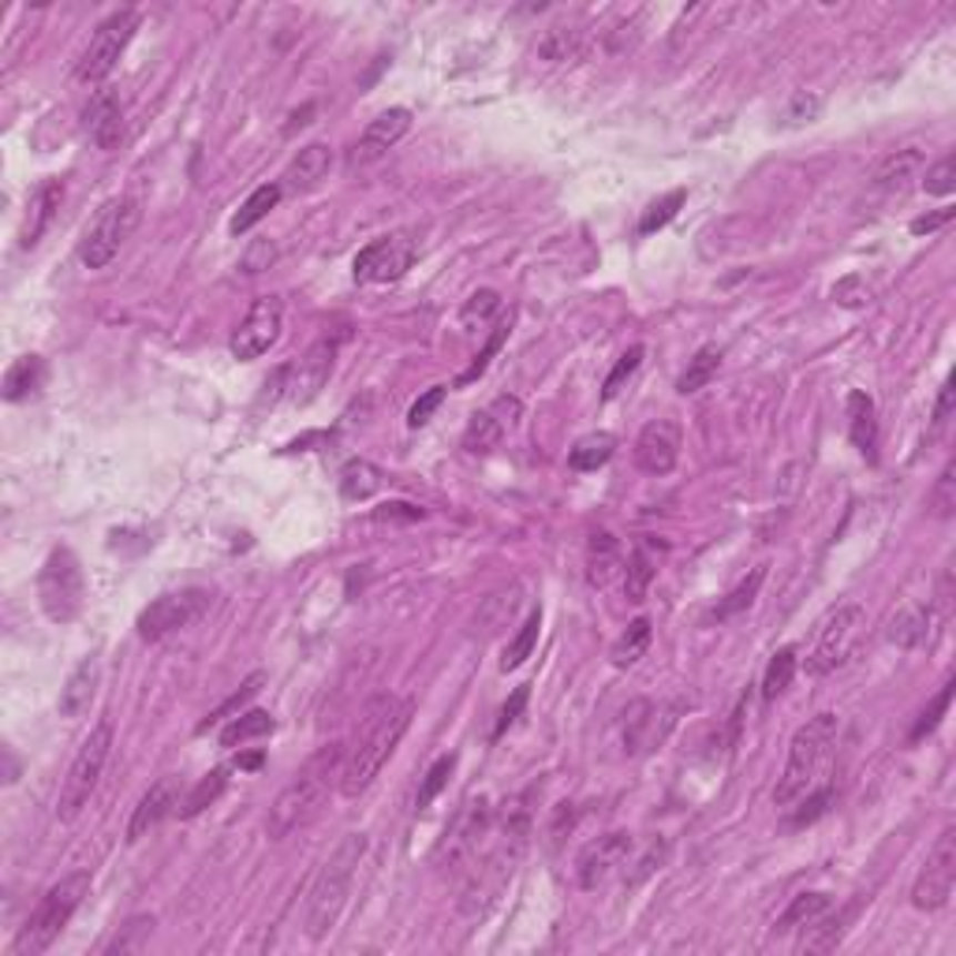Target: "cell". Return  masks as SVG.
<instances>
[{"label": "cell", "mask_w": 956, "mask_h": 956, "mask_svg": "<svg viewBox=\"0 0 956 956\" xmlns=\"http://www.w3.org/2000/svg\"><path fill=\"white\" fill-rule=\"evenodd\" d=\"M38 598H41L46 616L57 624H71L82 613V602H87V575H82V564L68 546H57L46 557V564H41Z\"/></svg>", "instance_id": "obj_6"}, {"label": "cell", "mask_w": 956, "mask_h": 956, "mask_svg": "<svg viewBox=\"0 0 956 956\" xmlns=\"http://www.w3.org/2000/svg\"><path fill=\"white\" fill-rule=\"evenodd\" d=\"M834 904H829L826 893H799V897H793V904H788L785 912L777 916L774 923V934H793V930H804L807 923H815L822 912H829Z\"/></svg>", "instance_id": "obj_35"}, {"label": "cell", "mask_w": 956, "mask_h": 956, "mask_svg": "<svg viewBox=\"0 0 956 956\" xmlns=\"http://www.w3.org/2000/svg\"><path fill=\"white\" fill-rule=\"evenodd\" d=\"M497 311H501V295L493 292V288H479L475 295H467L464 311H460V325L479 329V325H486Z\"/></svg>", "instance_id": "obj_45"}, {"label": "cell", "mask_w": 956, "mask_h": 956, "mask_svg": "<svg viewBox=\"0 0 956 956\" xmlns=\"http://www.w3.org/2000/svg\"><path fill=\"white\" fill-rule=\"evenodd\" d=\"M930 509H934V516H938V520H953V509H956V464H953V460L942 467L938 482H934Z\"/></svg>", "instance_id": "obj_50"}, {"label": "cell", "mask_w": 956, "mask_h": 956, "mask_svg": "<svg viewBox=\"0 0 956 956\" xmlns=\"http://www.w3.org/2000/svg\"><path fill=\"white\" fill-rule=\"evenodd\" d=\"M956 886V829H942V837L934 841V848L927 852V863L916 875V886H912V904L919 912H938L949 904Z\"/></svg>", "instance_id": "obj_12"}, {"label": "cell", "mask_w": 956, "mask_h": 956, "mask_svg": "<svg viewBox=\"0 0 956 956\" xmlns=\"http://www.w3.org/2000/svg\"><path fill=\"white\" fill-rule=\"evenodd\" d=\"M273 714L265 711H246L240 717H232L229 725L221 728V744L224 747H235V744H246V739H259L265 733H273Z\"/></svg>", "instance_id": "obj_42"}, {"label": "cell", "mask_w": 956, "mask_h": 956, "mask_svg": "<svg viewBox=\"0 0 956 956\" xmlns=\"http://www.w3.org/2000/svg\"><path fill=\"white\" fill-rule=\"evenodd\" d=\"M863 632H867V613H863V605H856V602L837 605V610L822 621L818 640H815V646H811V654L804 657L807 673L826 676V673L841 670V665L856 654Z\"/></svg>", "instance_id": "obj_9"}, {"label": "cell", "mask_w": 956, "mask_h": 956, "mask_svg": "<svg viewBox=\"0 0 956 956\" xmlns=\"http://www.w3.org/2000/svg\"><path fill=\"white\" fill-rule=\"evenodd\" d=\"M139 218H142L139 202L128 199V194L101 205L98 218L90 221V229L82 232V240H79L82 265H87V270H105L120 254V246L131 240V232L139 229Z\"/></svg>", "instance_id": "obj_8"}, {"label": "cell", "mask_w": 956, "mask_h": 956, "mask_svg": "<svg viewBox=\"0 0 956 956\" xmlns=\"http://www.w3.org/2000/svg\"><path fill=\"white\" fill-rule=\"evenodd\" d=\"M452 769H456V755H445V758H437V763L426 769L423 785H419V796H415V811H426L430 804H434V799L441 796V788L449 785Z\"/></svg>", "instance_id": "obj_46"}, {"label": "cell", "mask_w": 956, "mask_h": 956, "mask_svg": "<svg viewBox=\"0 0 956 956\" xmlns=\"http://www.w3.org/2000/svg\"><path fill=\"white\" fill-rule=\"evenodd\" d=\"M150 930H153V919H150V916L128 919V923L120 927L117 938L105 945V953H135V949H142V942L150 938Z\"/></svg>", "instance_id": "obj_52"}, {"label": "cell", "mask_w": 956, "mask_h": 956, "mask_svg": "<svg viewBox=\"0 0 956 956\" xmlns=\"http://www.w3.org/2000/svg\"><path fill=\"white\" fill-rule=\"evenodd\" d=\"M240 769H259L262 766V752H254V755H243L240 763H235Z\"/></svg>", "instance_id": "obj_63"}, {"label": "cell", "mask_w": 956, "mask_h": 956, "mask_svg": "<svg viewBox=\"0 0 956 956\" xmlns=\"http://www.w3.org/2000/svg\"><path fill=\"white\" fill-rule=\"evenodd\" d=\"M687 202V191H670V194H662V199L657 202H651L646 205V213H643V221H640V235H654L657 229H665V224H670L676 213H681V205Z\"/></svg>", "instance_id": "obj_44"}, {"label": "cell", "mask_w": 956, "mask_h": 956, "mask_svg": "<svg viewBox=\"0 0 956 956\" xmlns=\"http://www.w3.org/2000/svg\"><path fill=\"white\" fill-rule=\"evenodd\" d=\"M945 616L934 610V605H908L889 621V643L904 646V651H916V646H930L934 635H938Z\"/></svg>", "instance_id": "obj_23"}, {"label": "cell", "mask_w": 956, "mask_h": 956, "mask_svg": "<svg viewBox=\"0 0 956 956\" xmlns=\"http://www.w3.org/2000/svg\"><path fill=\"white\" fill-rule=\"evenodd\" d=\"M953 213H956L953 205H945V210H938V213H927V218H916V221H912V232H916V235H923V232H938L942 224H949V221H953Z\"/></svg>", "instance_id": "obj_62"}, {"label": "cell", "mask_w": 956, "mask_h": 956, "mask_svg": "<svg viewBox=\"0 0 956 956\" xmlns=\"http://www.w3.org/2000/svg\"><path fill=\"white\" fill-rule=\"evenodd\" d=\"M407 128H411V112L407 109H400V105L385 109L382 117H374L363 128V135H359L355 150H352V164H370V161L385 158V153L407 135Z\"/></svg>", "instance_id": "obj_18"}, {"label": "cell", "mask_w": 956, "mask_h": 956, "mask_svg": "<svg viewBox=\"0 0 956 956\" xmlns=\"http://www.w3.org/2000/svg\"><path fill=\"white\" fill-rule=\"evenodd\" d=\"M177 807H180V781L177 777H161L158 785H153L150 793L139 799L135 815H131V822H128V841H131V845L147 837L150 829H158Z\"/></svg>", "instance_id": "obj_22"}, {"label": "cell", "mask_w": 956, "mask_h": 956, "mask_svg": "<svg viewBox=\"0 0 956 956\" xmlns=\"http://www.w3.org/2000/svg\"><path fill=\"white\" fill-rule=\"evenodd\" d=\"M520 419V400L516 396H497L490 407H482L471 415V423L464 430V449L467 452H490L505 437V430Z\"/></svg>", "instance_id": "obj_20"}, {"label": "cell", "mask_w": 956, "mask_h": 956, "mask_svg": "<svg viewBox=\"0 0 956 956\" xmlns=\"http://www.w3.org/2000/svg\"><path fill=\"white\" fill-rule=\"evenodd\" d=\"M953 404H956V378H945V385H942V393H938V404H934V434H938V430H945V423H949Z\"/></svg>", "instance_id": "obj_61"}, {"label": "cell", "mask_w": 956, "mask_h": 956, "mask_svg": "<svg viewBox=\"0 0 956 956\" xmlns=\"http://www.w3.org/2000/svg\"><path fill=\"white\" fill-rule=\"evenodd\" d=\"M681 460V426L673 419H654L635 441V464L646 475H670Z\"/></svg>", "instance_id": "obj_17"}, {"label": "cell", "mask_w": 956, "mask_h": 956, "mask_svg": "<svg viewBox=\"0 0 956 956\" xmlns=\"http://www.w3.org/2000/svg\"><path fill=\"white\" fill-rule=\"evenodd\" d=\"M763 580H766V568H755V572H752V580L739 583V587H736L733 594H728V598L714 610L717 621H725V616H733V613H739V610H747V605L755 602L758 587H763Z\"/></svg>", "instance_id": "obj_53"}, {"label": "cell", "mask_w": 956, "mask_h": 956, "mask_svg": "<svg viewBox=\"0 0 956 956\" xmlns=\"http://www.w3.org/2000/svg\"><path fill=\"white\" fill-rule=\"evenodd\" d=\"M722 359H725V352L717 344H706V348H698V352L687 359V370L681 378H676V393L681 396H692V393H698V389H706L717 378V370H722Z\"/></svg>", "instance_id": "obj_33"}, {"label": "cell", "mask_w": 956, "mask_h": 956, "mask_svg": "<svg viewBox=\"0 0 956 956\" xmlns=\"http://www.w3.org/2000/svg\"><path fill=\"white\" fill-rule=\"evenodd\" d=\"M919 169H923V153L919 150H897L893 158H886L878 164L875 180H871V188H875L878 194H900L912 188V180H919Z\"/></svg>", "instance_id": "obj_29"}, {"label": "cell", "mask_w": 956, "mask_h": 956, "mask_svg": "<svg viewBox=\"0 0 956 956\" xmlns=\"http://www.w3.org/2000/svg\"><path fill=\"white\" fill-rule=\"evenodd\" d=\"M919 180H923V191H927V194L949 199V194L956 191V161H953V153H945L942 161H934Z\"/></svg>", "instance_id": "obj_51"}, {"label": "cell", "mask_w": 956, "mask_h": 956, "mask_svg": "<svg viewBox=\"0 0 956 956\" xmlns=\"http://www.w3.org/2000/svg\"><path fill=\"white\" fill-rule=\"evenodd\" d=\"M837 736H841L837 714H818L796 728L793 744H788L785 769H781V781L774 788L777 807H793L807 793L822 788V774L829 769V758L837 752Z\"/></svg>", "instance_id": "obj_3"}, {"label": "cell", "mask_w": 956, "mask_h": 956, "mask_svg": "<svg viewBox=\"0 0 956 956\" xmlns=\"http://www.w3.org/2000/svg\"><path fill=\"white\" fill-rule=\"evenodd\" d=\"M87 131L101 150H117L123 142V105L112 90H98L87 105Z\"/></svg>", "instance_id": "obj_24"}, {"label": "cell", "mask_w": 956, "mask_h": 956, "mask_svg": "<svg viewBox=\"0 0 956 956\" xmlns=\"http://www.w3.org/2000/svg\"><path fill=\"white\" fill-rule=\"evenodd\" d=\"M799 670V657H796V646H781V651L769 657L766 673H763V698L774 703V698L793 684V676Z\"/></svg>", "instance_id": "obj_41"}, {"label": "cell", "mask_w": 956, "mask_h": 956, "mask_svg": "<svg viewBox=\"0 0 956 956\" xmlns=\"http://www.w3.org/2000/svg\"><path fill=\"white\" fill-rule=\"evenodd\" d=\"M60 202H64V183L60 180H46L38 183L34 194H30V205H27V221H23V232H19V243L23 246H34L46 229L53 224Z\"/></svg>", "instance_id": "obj_25"}, {"label": "cell", "mask_w": 956, "mask_h": 956, "mask_svg": "<svg viewBox=\"0 0 956 956\" xmlns=\"http://www.w3.org/2000/svg\"><path fill=\"white\" fill-rule=\"evenodd\" d=\"M281 194H284L281 183H262V188L240 205V213L232 218V224H229L232 235H246L262 218H270V210H273L276 202H281Z\"/></svg>", "instance_id": "obj_37"}, {"label": "cell", "mask_w": 956, "mask_h": 956, "mask_svg": "<svg viewBox=\"0 0 956 956\" xmlns=\"http://www.w3.org/2000/svg\"><path fill=\"white\" fill-rule=\"evenodd\" d=\"M670 725H673L670 711H662L651 698H635L628 711H624V747H628L632 755L651 752V747H657L665 739Z\"/></svg>", "instance_id": "obj_19"}, {"label": "cell", "mask_w": 956, "mask_h": 956, "mask_svg": "<svg viewBox=\"0 0 956 956\" xmlns=\"http://www.w3.org/2000/svg\"><path fill=\"white\" fill-rule=\"evenodd\" d=\"M539 632H542V610H534L527 621H523V628H520L516 640L509 643L505 657H501V670H505V673H509V670H520V665L531 657L534 643H539Z\"/></svg>", "instance_id": "obj_43"}, {"label": "cell", "mask_w": 956, "mask_h": 956, "mask_svg": "<svg viewBox=\"0 0 956 956\" xmlns=\"http://www.w3.org/2000/svg\"><path fill=\"white\" fill-rule=\"evenodd\" d=\"M665 852H670V845H665V841H654V845L646 848V856H640V863H635V875H628V886H640V882L651 878L665 863Z\"/></svg>", "instance_id": "obj_59"}, {"label": "cell", "mask_w": 956, "mask_h": 956, "mask_svg": "<svg viewBox=\"0 0 956 956\" xmlns=\"http://www.w3.org/2000/svg\"><path fill=\"white\" fill-rule=\"evenodd\" d=\"M527 698H531V687H527V684L512 692V698H509L505 706H501V714H497V728H493V736H505L509 728L516 725V717L523 714V706H527Z\"/></svg>", "instance_id": "obj_58"}, {"label": "cell", "mask_w": 956, "mask_h": 956, "mask_svg": "<svg viewBox=\"0 0 956 956\" xmlns=\"http://www.w3.org/2000/svg\"><path fill=\"white\" fill-rule=\"evenodd\" d=\"M224 785H229V769H210V774L199 777V785H194L191 793L180 799L177 815H180V818H194V815H202L205 807L218 804V799H221Z\"/></svg>", "instance_id": "obj_39"}, {"label": "cell", "mask_w": 956, "mask_h": 956, "mask_svg": "<svg viewBox=\"0 0 956 956\" xmlns=\"http://www.w3.org/2000/svg\"><path fill=\"white\" fill-rule=\"evenodd\" d=\"M41 382H46V359L41 355H19L4 374V400L19 404V400L34 396Z\"/></svg>", "instance_id": "obj_32"}, {"label": "cell", "mask_w": 956, "mask_h": 956, "mask_svg": "<svg viewBox=\"0 0 956 956\" xmlns=\"http://www.w3.org/2000/svg\"><path fill=\"white\" fill-rule=\"evenodd\" d=\"M415 259H419L415 232H389L355 254L352 273L359 284H393L415 265Z\"/></svg>", "instance_id": "obj_11"}, {"label": "cell", "mask_w": 956, "mask_h": 956, "mask_svg": "<svg viewBox=\"0 0 956 956\" xmlns=\"http://www.w3.org/2000/svg\"><path fill=\"white\" fill-rule=\"evenodd\" d=\"M90 893V875L87 871H76V875L60 878L57 886L46 889V897L34 904L30 919L23 923V930L16 934L12 942V956H38L46 953L49 945L60 938V930L68 927V919L76 916V908L82 897Z\"/></svg>", "instance_id": "obj_5"}, {"label": "cell", "mask_w": 956, "mask_h": 956, "mask_svg": "<svg viewBox=\"0 0 956 956\" xmlns=\"http://www.w3.org/2000/svg\"><path fill=\"white\" fill-rule=\"evenodd\" d=\"M341 769H344V744L322 747V752H318L311 763H306L300 774H295V777L281 788V796L273 799L270 818H265V829H270V837H273V841H284V837H292L295 829L311 826L314 815H318V811H322V804H325L333 777H341Z\"/></svg>", "instance_id": "obj_2"}, {"label": "cell", "mask_w": 956, "mask_h": 956, "mask_svg": "<svg viewBox=\"0 0 956 956\" xmlns=\"http://www.w3.org/2000/svg\"><path fill=\"white\" fill-rule=\"evenodd\" d=\"M657 575V550L654 542H635L632 553L624 557V594L628 602H643Z\"/></svg>", "instance_id": "obj_31"}, {"label": "cell", "mask_w": 956, "mask_h": 956, "mask_svg": "<svg viewBox=\"0 0 956 956\" xmlns=\"http://www.w3.org/2000/svg\"><path fill=\"white\" fill-rule=\"evenodd\" d=\"M621 572H624L621 539L610 534V531H594L591 542H587V580H591V587L605 591Z\"/></svg>", "instance_id": "obj_26"}, {"label": "cell", "mask_w": 956, "mask_h": 956, "mask_svg": "<svg viewBox=\"0 0 956 956\" xmlns=\"http://www.w3.org/2000/svg\"><path fill=\"white\" fill-rule=\"evenodd\" d=\"M363 856H366V837L348 834L341 845L333 848V856L322 863V871H318V878L311 886V897H306V919H303L306 938L311 942H322L325 934L336 927Z\"/></svg>", "instance_id": "obj_4"}, {"label": "cell", "mask_w": 956, "mask_h": 956, "mask_svg": "<svg viewBox=\"0 0 956 956\" xmlns=\"http://www.w3.org/2000/svg\"><path fill=\"white\" fill-rule=\"evenodd\" d=\"M632 848H635V841H632V834H624V829L591 841V845L580 852V859H575V882L591 893L610 886V882L628 867Z\"/></svg>", "instance_id": "obj_15"}, {"label": "cell", "mask_w": 956, "mask_h": 956, "mask_svg": "<svg viewBox=\"0 0 956 956\" xmlns=\"http://www.w3.org/2000/svg\"><path fill=\"white\" fill-rule=\"evenodd\" d=\"M139 30V12H131V8H120V12H112L105 23H101L94 30V38H90L87 53H82L79 68H76V79L79 82H101L112 76V68L120 64L123 49L131 46V38H135Z\"/></svg>", "instance_id": "obj_10"}, {"label": "cell", "mask_w": 956, "mask_h": 956, "mask_svg": "<svg viewBox=\"0 0 956 956\" xmlns=\"http://www.w3.org/2000/svg\"><path fill=\"white\" fill-rule=\"evenodd\" d=\"M210 610V594L199 591V587H188V591H172V594H161V598H153L147 610L139 613V635L142 640H164L169 632H180L188 628L191 621H199V616Z\"/></svg>", "instance_id": "obj_14"}, {"label": "cell", "mask_w": 956, "mask_h": 956, "mask_svg": "<svg viewBox=\"0 0 956 956\" xmlns=\"http://www.w3.org/2000/svg\"><path fill=\"white\" fill-rule=\"evenodd\" d=\"M276 259V246L270 243V240H259L254 246H246V254H243V262H240V270L243 273H259V270H270V262Z\"/></svg>", "instance_id": "obj_60"}, {"label": "cell", "mask_w": 956, "mask_h": 956, "mask_svg": "<svg viewBox=\"0 0 956 956\" xmlns=\"http://www.w3.org/2000/svg\"><path fill=\"white\" fill-rule=\"evenodd\" d=\"M333 359H336V341H329L325 336V341H318L295 366H284L281 374H276V382L284 385V396L292 400V404H306V400H314L318 389H322L329 382V374H333Z\"/></svg>", "instance_id": "obj_16"}, {"label": "cell", "mask_w": 956, "mask_h": 956, "mask_svg": "<svg viewBox=\"0 0 956 956\" xmlns=\"http://www.w3.org/2000/svg\"><path fill=\"white\" fill-rule=\"evenodd\" d=\"M445 393H449L445 385H434V389H426V393L419 396L415 404H411V411H407V426H411V430L426 426L430 419H434V411L441 407V400H445Z\"/></svg>", "instance_id": "obj_57"}, {"label": "cell", "mask_w": 956, "mask_h": 956, "mask_svg": "<svg viewBox=\"0 0 956 956\" xmlns=\"http://www.w3.org/2000/svg\"><path fill=\"white\" fill-rule=\"evenodd\" d=\"M109 752H112V725L98 722L94 728H90V736L82 739L76 763H71L64 785H60V799H57V818L60 822H71L82 807L90 804V796H94L101 774H105Z\"/></svg>", "instance_id": "obj_7"}, {"label": "cell", "mask_w": 956, "mask_h": 956, "mask_svg": "<svg viewBox=\"0 0 956 956\" xmlns=\"http://www.w3.org/2000/svg\"><path fill=\"white\" fill-rule=\"evenodd\" d=\"M262 684H265V676H262V673L246 676V681H243V687H240V692H235V695L229 698V703H224V706H218V711H213V714H210V717H205V722L199 725V733H205V728H210V725H218V722H224V717H229L232 711H240V706H243V703H246V698H251L254 692H259V687H262Z\"/></svg>", "instance_id": "obj_56"}, {"label": "cell", "mask_w": 956, "mask_h": 956, "mask_svg": "<svg viewBox=\"0 0 956 956\" xmlns=\"http://www.w3.org/2000/svg\"><path fill=\"white\" fill-rule=\"evenodd\" d=\"M646 646H651V621L646 616H640V621L628 624V632L621 635V640L613 643V665L616 670H632L635 662L646 654Z\"/></svg>", "instance_id": "obj_40"}, {"label": "cell", "mask_w": 956, "mask_h": 956, "mask_svg": "<svg viewBox=\"0 0 956 956\" xmlns=\"http://www.w3.org/2000/svg\"><path fill=\"white\" fill-rule=\"evenodd\" d=\"M953 687H956L953 681H945V684H942V692L934 695V703L927 706V711L919 714V722L912 725V733H908V744H919L923 736H930L934 728L942 725V717H945V711H949V703H953Z\"/></svg>", "instance_id": "obj_47"}, {"label": "cell", "mask_w": 956, "mask_h": 956, "mask_svg": "<svg viewBox=\"0 0 956 956\" xmlns=\"http://www.w3.org/2000/svg\"><path fill=\"white\" fill-rule=\"evenodd\" d=\"M411 698L396 695H378L366 703V711L359 714L355 736L344 752V769H341V793L348 799L363 796L374 777L382 774V766L393 758L396 744L404 739L411 725Z\"/></svg>", "instance_id": "obj_1"}, {"label": "cell", "mask_w": 956, "mask_h": 956, "mask_svg": "<svg viewBox=\"0 0 956 956\" xmlns=\"http://www.w3.org/2000/svg\"><path fill=\"white\" fill-rule=\"evenodd\" d=\"M845 912H822L815 923H807L804 934H799V953H829L837 949L841 938H845Z\"/></svg>", "instance_id": "obj_34"}, {"label": "cell", "mask_w": 956, "mask_h": 956, "mask_svg": "<svg viewBox=\"0 0 956 956\" xmlns=\"http://www.w3.org/2000/svg\"><path fill=\"white\" fill-rule=\"evenodd\" d=\"M818 112H822V98L811 94V90H796V94L785 101V109H781V128H804V123L818 120Z\"/></svg>", "instance_id": "obj_48"}, {"label": "cell", "mask_w": 956, "mask_h": 956, "mask_svg": "<svg viewBox=\"0 0 956 956\" xmlns=\"http://www.w3.org/2000/svg\"><path fill=\"white\" fill-rule=\"evenodd\" d=\"M613 452H616V437L605 434V430H598V434L580 437L568 449V467L572 471H598V467L610 464Z\"/></svg>", "instance_id": "obj_36"}, {"label": "cell", "mask_w": 956, "mask_h": 956, "mask_svg": "<svg viewBox=\"0 0 956 956\" xmlns=\"http://www.w3.org/2000/svg\"><path fill=\"white\" fill-rule=\"evenodd\" d=\"M505 341H509V322H497V325H493V333H490V341L482 344V352L475 355V363H471V366L464 370V374H460V385H471V382H475V378L486 374L490 359L501 352V344H505Z\"/></svg>", "instance_id": "obj_54"}, {"label": "cell", "mask_w": 956, "mask_h": 956, "mask_svg": "<svg viewBox=\"0 0 956 956\" xmlns=\"http://www.w3.org/2000/svg\"><path fill=\"white\" fill-rule=\"evenodd\" d=\"M493 829V815H490V804L486 799H471V804L460 811V818L452 822V829L445 834V845L441 852L449 856V863H460V859H471L479 848L482 837H490Z\"/></svg>", "instance_id": "obj_21"}, {"label": "cell", "mask_w": 956, "mask_h": 956, "mask_svg": "<svg viewBox=\"0 0 956 956\" xmlns=\"http://www.w3.org/2000/svg\"><path fill=\"white\" fill-rule=\"evenodd\" d=\"M848 434L852 445H856L863 456L875 460L878 456V419H875V400H871L863 389H852L848 393Z\"/></svg>", "instance_id": "obj_28"}, {"label": "cell", "mask_w": 956, "mask_h": 956, "mask_svg": "<svg viewBox=\"0 0 956 956\" xmlns=\"http://www.w3.org/2000/svg\"><path fill=\"white\" fill-rule=\"evenodd\" d=\"M98 681H101V665L98 657H82V662L71 670V676L60 687V714L64 717H82L90 711L98 695Z\"/></svg>", "instance_id": "obj_27"}, {"label": "cell", "mask_w": 956, "mask_h": 956, "mask_svg": "<svg viewBox=\"0 0 956 956\" xmlns=\"http://www.w3.org/2000/svg\"><path fill=\"white\" fill-rule=\"evenodd\" d=\"M378 486H382V471L370 464V460H348L344 471H341V497L344 501L374 497Z\"/></svg>", "instance_id": "obj_38"}, {"label": "cell", "mask_w": 956, "mask_h": 956, "mask_svg": "<svg viewBox=\"0 0 956 956\" xmlns=\"http://www.w3.org/2000/svg\"><path fill=\"white\" fill-rule=\"evenodd\" d=\"M580 46V30H546V38L539 41V53L546 60H568Z\"/></svg>", "instance_id": "obj_55"}, {"label": "cell", "mask_w": 956, "mask_h": 956, "mask_svg": "<svg viewBox=\"0 0 956 956\" xmlns=\"http://www.w3.org/2000/svg\"><path fill=\"white\" fill-rule=\"evenodd\" d=\"M281 325H284V303L281 295H259L251 306H246L243 322L235 325L232 333V355L240 359V363H251V359H262L270 348L276 344V336H281Z\"/></svg>", "instance_id": "obj_13"}, {"label": "cell", "mask_w": 956, "mask_h": 956, "mask_svg": "<svg viewBox=\"0 0 956 956\" xmlns=\"http://www.w3.org/2000/svg\"><path fill=\"white\" fill-rule=\"evenodd\" d=\"M329 169H333V150L322 147V142H311V147H303L300 153H295V161L288 164L284 180L292 191H314L318 183L329 177Z\"/></svg>", "instance_id": "obj_30"}, {"label": "cell", "mask_w": 956, "mask_h": 956, "mask_svg": "<svg viewBox=\"0 0 956 956\" xmlns=\"http://www.w3.org/2000/svg\"><path fill=\"white\" fill-rule=\"evenodd\" d=\"M643 355H646V352H643V344H635V348H628V352H624L621 359H616V366L610 370V378H605V389H602V396H605V400H613L624 385L632 382L635 370H640V363H643Z\"/></svg>", "instance_id": "obj_49"}]
</instances>
